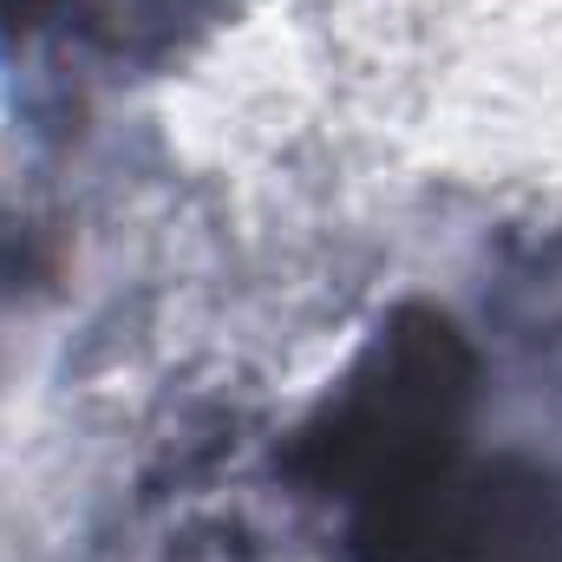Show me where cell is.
I'll use <instances>...</instances> for the list:
<instances>
[{
	"mask_svg": "<svg viewBox=\"0 0 562 562\" xmlns=\"http://www.w3.org/2000/svg\"><path fill=\"white\" fill-rule=\"evenodd\" d=\"M229 7L236 0H0V46L99 72H157L223 26Z\"/></svg>",
	"mask_w": 562,
	"mask_h": 562,
	"instance_id": "obj_1",
	"label": "cell"
}]
</instances>
